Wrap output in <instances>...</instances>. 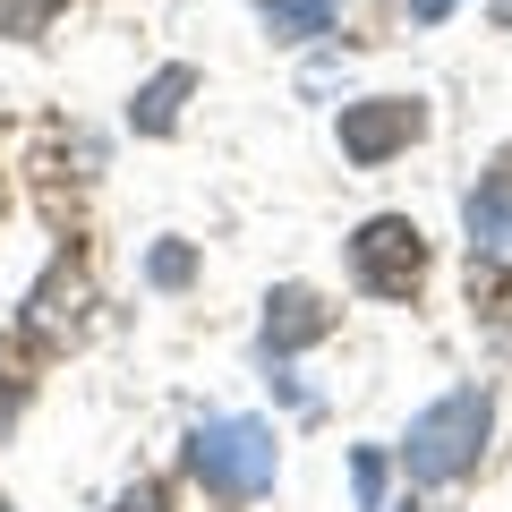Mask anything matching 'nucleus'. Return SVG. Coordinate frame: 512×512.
I'll return each mask as SVG.
<instances>
[{
	"instance_id": "1",
	"label": "nucleus",
	"mask_w": 512,
	"mask_h": 512,
	"mask_svg": "<svg viewBox=\"0 0 512 512\" xmlns=\"http://www.w3.org/2000/svg\"><path fill=\"white\" fill-rule=\"evenodd\" d=\"M487 427H495V402L478 393V384H461V393H444V402H427L419 419H410V436H402V470L419 478V487H453V478L478 461Z\"/></svg>"
},
{
	"instance_id": "2",
	"label": "nucleus",
	"mask_w": 512,
	"mask_h": 512,
	"mask_svg": "<svg viewBox=\"0 0 512 512\" xmlns=\"http://www.w3.org/2000/svg\"><path fill=\"white\" fill-rule=\"evenodd\" d=\"M188 461H197V478L214 495H265L282 470V444L265 419H205L197 436H188Z\"/></svg>"
},
{
	"instance_id": "3",
	"label": "nucleus",
	"mask_w": 512,
	"mask_h": 512,
	"mask_svg": "<svg viewBox=\"0 0 512 512\" xmlns=\"http://www.w3.org/2000/svg\"><path fill=\"white\" fill-rule=\"evenodd\" d=\"M350 274H359V291L376 299H410L427 282V239L410 214H376L359 222V239H350Z\"/></svg>"
},
{
	"instance_id": "4",
	"label": "nucleus",
	"mask_w": 512,
	"mask_h": 512,
	"mask_svg": "<svg viewBox=\"0 0 512 512\" xmlns=\"http://www.w3.org/2000/svg\"><path fill=\"white\" fill-rule=\"evenodd\" d=\"M410 137H427V103H410V94L342 103V154H350V163H393Z\"/></svg>"
},
{
	"instance_id": "5",
	"label": "nucleus",
	"mask_w": 512,
	"mask_h": 512,
	"mask_svg": "<svg viewBox=\"0 0 512 512\" xmlns=\"http://www.w3.org/2000/svg\"><path fill=\"white\" fill-rule=\"evenodd\" d=\"M461 222H470V265H487V274H512V171L478 180V188H470V205H461Z\"/></svg>"
},
{
	"instance_id": "6",
	"label": "nucleus",
	"mask_w": 512,
	"mask_h": 512,
	"mask_svg": "<svg viewBox=\"0 0 512 512\" xmlns=\"http://www.w3.org/2000/svg\"><path fill=\"white\" fill-rule=\"evenodd\" d=\"M333 333V308L316 291H274L265 299V350H308Z\"/></svg>"
},
{
	"instance_id": "7",
	"label": "nucleus",
	"mask_w": 512,
	"mask_h": 512,
	"mask_svg": "<svg viewBox=\"0 0 512 512\" xmlns=\"http://www.w3.org/2000/svg\"><path fill=\"white\" fill-rule=\"evenodd\" d=\"M197 94V69H163L137 86V103H128V120H137V137H171L180 128V103Z\"/></svg>"
},
{
	"instance_id": "8",
	"label": "nucleus",
	"mask_w": 512,
	"mask_h": 512,
	"mask_svg": "<svg viewBox=\"0 0 512 512\" xmlns=\"http://www.w3.org/2000/svg\"><path fill=\"white\" fill-rule=\"evenodd\" d=\"M265 26H274L282 43H308L333 26V0H265Z\"/></svg>"
},
{
	"instance_id": "9",
	"label": "nucleus",
	"mask_w": 512,
	"mask_h": 512,
	"mask_svg": "<svg viewBox=\"0 0 512 512\" xmlns=\"http://www.w3.org/2000/svg\"><path fill=\"white\" fill-rule=\"evenodd\" d=\"M350 487H359V512H384V453L350 461Z\"/></svg>"
},
{
	"instance_id": "10",
	"label": "nucleus",
	"mask_w": 512,
	"mask_h": 512,
	"mask_svg": "<svg viewBox=\"0 0 512 512\" xmlns=\"http://www.w3.org/2000/svg\"><path fill=\"white\" fill-rule=\"evenodd\" d=\"M52 9H60V0H0V35H35Z\"/></svg>"
},
{
	"instance_id": "11",
	"label": "nucleus",
	"mask_w": 512,
	"mask_h": 512,
	"mask_svg": "<svg viewBox=\"0 0 512 512\" xmlns=\"http://www.w3.org/2000/svg\"><path fill=\"white\" fill-rule=\"evenodd\" d=\"M154 282H188V248H154Z\"/></svg>"
},
{
	"instance_id": "12",
	"label": "nucleus",
	"mask_w": 512,
	"mask_h": 512,
	"mask_svg": "<svg viewBox=\"0 0 512 512\" xmlns=\"http://www.w3.org/2000/svg\"><path fill=\"white\" fill-rule=\"evenodd\" d=\"M111 512H171V504H163V487H128Z\"/></svg>"
},
{
	"instance_id": "13",
	"label": "nucleus",
	"mask_w": 512,
	"mask_h": 512,
	"mask_svg": "<svg viewBox=\"0 0 512 512\" xmlns=\"http://www.w3.org/2000/svg\"><path fill=\"white\" fill-rule=\"evenodd\" d=\"M444 9H453V0H419V18H444Z\"/></svg>"
},
{
	"instance_id": "14",
	"label": "nucleus",
	"mask_w": 512,
	"mask_h": 512,
	"mask_svg": "<svg viewBox=\"0 0 512 512\" xmlns=\"http://www.w3.org/2000/svg\"><path fill=\"white\" fill-rule=\"evenodd\" d=\"M495 18H504V26H512V0H495Z\"/></svg>"
},
{
	"instance_id": "15",
	"label": "nucleus",
	"mask_w": 512,
	"mask_h": 512,
	"mask_svg": "<svg viewBox=\"0 0 512 512\" xmlns=\"http://www.w3.org/2000/svg\"><path fill=\"white\" fill-rule=\"evenodd\" d=\"M0 512H9V504H0Z\"/></svg>"
}]
</instances>
